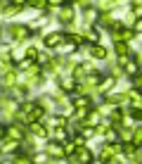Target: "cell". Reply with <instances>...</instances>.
<instances>
[{
	"label": "cell",
	"mask_w": 142,
	"mask_h": 164,
	"mask_svg": "<svg viewBox=\"0 0 142 164\" xmlns=\"http://www.w3.org/2000/svg\"><path fill=\"white\" fill-rule=\"evenodd\" d=\"M59 41H62V33H52V36H47V43H50V45L59 43Z\"/></svg>",
	"instance_id": "6da1fadb"
},
{
	"label": "cell",
	"mask_w": 142,
	"mask_h": 164,
	"mask_svg": "<svg viewBox=\"0 0 142 164\" xmlns=\"http://www.w3.org/2000/svg\"><path fill=\"white\" fill-rule=\"evenodd\" d=\"M80 162H85V164L90 162V152H88V150H83V152H80Z\"/></svg>",
	"instance_id": "7a4b0ae2"
},
{
	"label": "cell",
	"mask_w": 142,
	"mask_h": 164,
	"mask_svg": "<svg viewBox=\"0 0 142 164\" xmlns=\"http://www.w3.org/2000/svg\"><path fill=\"white\" fill-rule=\"evenodd\" d=\"M135 31H142V19H137V24H135Z\"/></svg>",
	"instance_id": "3957f363"
}]
</instances>
